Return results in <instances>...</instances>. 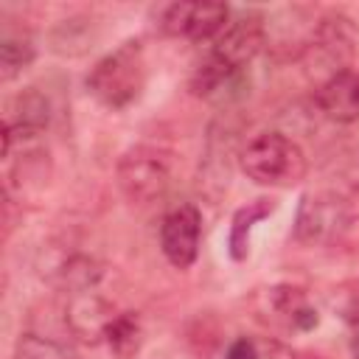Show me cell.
<instances>
[{
    "instance_id": "6da1fadb",
    "label": "cell",
    "mask_w": 359,
    "mask_h": 359,
    "mask_svg": "<svg viewBox=\"0 0 359 359\" xmlns=\"http://www.w3.org/2000/svg\"><path fill=\"white\" fill-rule=\"evenodd\" d=\"M266 45V22L261 14H244L227 22V28L213 39L208 59L194 70L191 90L202 98L219 95L224 87L236 84L241 70Z\"/></svg>"
},
{
    "instance_id": "7a4b0ae2",
    "label": "cell",
    "mask_w": 359,
    "mask_h": 359,
    "mask_svg": "<svg viewBox=\"0 0 359 359\" xmlns=\"http://www.w3.org/2000/svg\"><path fill=\"white\" fill-rule=\"evenodd\" d=\"M146 87V53L140 39H126L107 56H101L87 73L90 95L107 109L132 107Z\"/></svg>"
},
{
    "instance_id": "3957f363",
    "label": "cell",
    "mask_w": 359,
    "mask_h": 359,
    "mask_svg": "<svg viewBox=\"0 0 359 359\" xmlns=\"http://www.w3.org/2000/svg\"><path fill=\"white\" fill-rule=\"evenodd\" d=\"M238 163L247 180L266 188H292L309 171L306 151L283 132H261L247 140Z\"/></svg>"
},
{
    "instance_id": "277c9868",
    "label": "cell",
    "mask_w": 359,
    "mask_h": 359,
    "mask_svg": "<svg viewBox=\"0 0 359 359\" xmlns=\"http://www.w3.org/2000/svg\"><path fill=\"white\" fill-rule=\"evenodd\" d=\"M115 180L126 202L151 205L165 196L174 180V154L160 146H132L118 157Z\"/></svg>"
},
{
    "instance_id": "5b68a950",
    "label": "cell",
    "mask_w": 359,
    "mask_h": 359,
    "mask_svg": "<svg viewBox=\"0 0 359 359\" xmlns=\"http://www.w3.org/2000/svg\"><path fill=\"white\" fill-rule=\"evenodd\" d=\"M353 222V208L337 191H311L300 199L294 219V238L309 247L339 241Z\"/></svg>"
},
{
    "instance_id": "8992f818",
    "label": "cell",
    "mask_w": 359,
    "mask_h": 359,
    "mask_svg": "<svg viewBox=\"0 0 359 359\" xmlns=\"http://www.w3.org/2000/svg\"><path fill=\"white\" fill-rule=\"evenodd\" d=\"M356 48V28L353 20L345 14H325L314 22V28L306 36L303 56L311 65V70H323V81L339 70L351 67Z\"/></svg>"
},
{
    "instance_id": "52a82bcc",
    "label": "cell",
    "mask_w": 359,
    "mask_h": 359,
    "mask_svg": "<svg viewBox=\"0 0 359 359\" xmlns=\"http://www.w3.org/2000/svg\"><path fill=\"white\" fill-rule=\"evenodd\" d=\"M202 247V213L196 205L182 202L171 208L160 222V250L165 261L177 269L196 264Z\"/></svg>"
},
{
    "instance_id": "ba28073f",
    "label": "cell",
    "mask_w": 359,
    "mask_h": 359,
    "mask_svg": "<svg viewBox=\"0 0 359 359\" xmlns=\"http://www.w3.org/2000/svg\"><path fill=\"white\" fill-rule=\"evenodd\" d=\"M230 22V8L224 3H171L165 6L160 25L168 36L191 42H213Z\"/></svg>"
},
{
    "instance_id": "9c48e42d",
    "label": "cell",
    "mask_w": 359,
    "mask_h": 359,
    "mask_svg": "<svg viewBox=\"0 0 359 359\" xmlns=\"http://www.w3.org/2000/svg\"><path fill=\"white\" fill-rule=\"evenodd\" d=\"M50 123V101L45 93H39L36 87H25L20 90L8 107H6V118H3V149L14 146L17 140H34L39 137Z\"/></svg>"
},
{
    "instance_id": "30bf717a",
    "label": "cell",
    "mask_w": 359,
    "mask_h": 359,
    "mask_svg": "<svg viewBox=\"0 0 359 359\" xmlns=\"http://www.w3.org/2000/svg\"><path fill=\"white\" fill-rule=\"evenodd\" d=\"M115 311L109 306V300H104L98 294V289H84V292H67V303H65V328L70 331V337H76L79 342L95 345L104 339L107 325L112 323Z\"/></svg>"
},
{
    "instance_id": "8fae6325",
    "label": "cell",
    "mask_w": 359,
    "mask_h": 359,
    "mask_svg": "<svg viewBox=\"0 0 359 359\" xmlns=\"http://www.w3.org/2000/svg\"><path fill=\"white\" fill-rule=\"evenodd\" d=\"M314 104L334 123L359 121V70L348 67L320 81L314 90Z\"/></svg>"
},
{
    "instance_id": "7c38bea8",
    "label": "cell",
    "mask_w": 359,
    "mask_h": 359,
    "mask_svg": "<svg viewBox=\"0 0 359 359\" xmlns=\"http://www.w3.org/2000/svg\"><path fill=\"white\" fill-rule=\"evenodd\" d=\"M266 311L272 314L275 323L292 331H309L320 323L317 309L309 303V294L300 286H289V283L266 289Z\"/></svg>"
},
{
    "instance_id": "4fadbf2b",
    "label": "cell",
    "mask_w": 359,
    "mask_h": 359,
    "mask_svg": "<svg viewBox=\"0 0 359 359\" xmlns=\"http://www.w3.org/2000/svg\"><path fill=\"white\" fill-rule=\"evenodd\" d=\"M36 56L34 36L25 28H3L0 36V79L14 81Z\"/></svg>"
},
{
    "instance_id": "5bb4252c",
    "label": "cell",
    "mask_w": 359,
    "mask_h": 359,
    "mask_svg": "<svg viewBox=\"0 0 359 359\" xmlns=\"http://www.w3.org/2000/svg\"><path fill=\"white\" fill-rule=\"evenodd\" d=\"M104 342L115 359H135L143 348V323L135 311H121L107 325Z\"/></svg>"
},
{
    "instance_id": "9a60e30c",
    "label": "cell",
    "mask_w": 359,
    "mask_h": 359,
    "mask_svg": "<svg viewBox=\"0 0 359 359\" xmlns=\"http://www.w3.org/2000/svg\"><path fill=\"white\" fill-rule=\"evenodd\" d=\"M272 210H275L272 199H252V202H247V208L236 210L233 224H230V238H227L233 261H244L247 258V252H250V233H252L255 222L266 219Z\"/></svg>"
},
{
    "instance_id": "2e32d148",
    "label": "cell",
    "mask_w": 359,
    "mask_h": 359,
    "mask_svg": "<svg viewBox=\"0 0 359 359\" xmlns=\"http://www.w3.org/2000/svg\"><path fill=\"white\" fill-rule=\"evenodd\" d=\"M14 359H79V356L73 353L70 345L59 342L56 337L25 331L14 345Z\"/></svg>"
},
{
    "instance_id": "e0dca14e",
    "label": "cell",
    "mask_w": 359,
    "mask_h": 359,
    "mask_svg": "<svg viewBox=\"0 0 359 359\" xmlns=\"http://www.w3.org/2000/svg\"><path fill=\"white\" fill-rule=\"evenodd\" d=\"M345 323H348V345H351V353H353V359H359V294L351 300L348 314H345Z\"/></svg>"
},
{
    "instance_id": "ac0fdd59",
    "label": "cell",
    "mask_w": 359,
    "mask_h": 359,
    "mask_svg": "<svg viewBox=\"0 0 359 359\" xmlns=\"http://www.w3.org/2000/svg\"><path fill=\"white\" fill-rule=\"evenodd\" d=\"M224 359H261V353H258V345L250 337H238V339L230 342Z\"/></svg>"
}]
</instances>
